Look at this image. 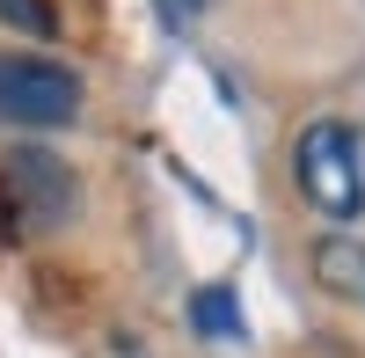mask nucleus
<instances>
[{"label": "nucleus", "mask_w": 365, "mask_h": 358, "mask_svg": "<svg viewBox=\"0 0 365 358\" xmlns=\"http://www.w3.org/2000/svg\"><path fill=\"white\" fill-rule=\"evenodd\" d=\"M314 278H322L329 292L365 300V249H351V242H322V249H314Z\"/></svg>", "instance_id": "nucleus-4"}, {"label": "nucleus", "mask_w": 365, "mask_h": 358, "mask_svg": "<svg viewBox=\"0 0 365 358\" xmlns=\"http://www.w3.org/2000/svg\"><path fill=\"white\" fill-rule=\"evenodd\" d=\"M168 8H182V15H190V8H205V0H168Z\"/></svg>", "instance_id": "nucleus-7"}, {"label": "nucleus", "mask_w": 365, "mask_h": 358, "mask_svg": "<svg viewBox=\"0 0 365 358\" xmlns=\"http://www.w3.org/2000/svg\"><path fill=\"white\" fill-rule=\"evenodd\" d=\"M0 117L8 125H66L81 117V73L58 58H0Z\"/></svg>", "instance_id": "nucleus-2"}, {"label": "nucleus", "mask_w": 365, "mask_h": 358, "mask_svg": "<svg viewBox=\"0 0 365 358\" xmlns=\"http://www.w3.org/2000/svg\"><path fill=\"white\" fill-rule=\"evenodd\" d=\"M66 213H73V175L37 146L8 154V168H0V227L22 234V227H51Z\"/></svg>", "instance_id": "nucleus-3"}, {"label": "nucleus", "mask_w": 365, "mask_h": 358, "mask_svg": "<svg viewBox=\"0 0 365 358\" xmlns=\"http://www.w3.org/2000/svg\"><path fill=\"white\" fill-rule=\"evenodd\" d=\"M0 22L29 29V37H58V8L51 0H0Z\"/></svg>", "instance_id": "nucleus-6"}, {"label": "nucleus", "mask_w": 365, "mask_h": 358, "mask_svg": "<svg viewBox=\"0 0 365 358\" xmlns=\"http://www.w3.org/2000/svg\"><path fill=\"white\" fill-rule=\"evenodd\" d=\"M190 322H197V337H241V300L227 285H205L190 292Z\"/></svg>", "instance_id": "nucleus-5"}, {"label": "nucleus", "mask_w": 365, "mask_h": 358, "mask_svg": "<svg viewBox=\"0 0 365 358\" xmlns=\"http://www.w3.org/2000/svg\"><path fill=\"white\" fill-rule=\"evenodd\" d=\"M292 175H299V198H307L322 220H358V213H365L358 132L336 125V117H322V125L299 132V146H292Z\"/></svg>", "instance_id": "nucleus-1"}]
</instances>
